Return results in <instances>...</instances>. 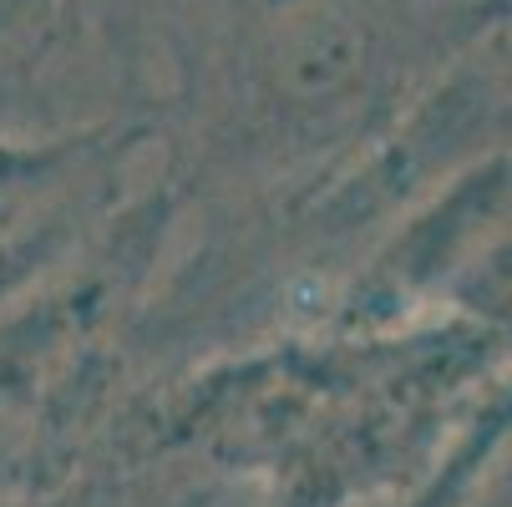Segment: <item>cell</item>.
Here are the masks:
<instances>
[{"label":"cell","mask_w":512,"mask_h":507,"mask_svg":"<svg viewBox=\"0 0 512 507\" xmlns=\"http://www.w3.org/2000/svg\"><path fill=\"white\" fill-rule=\"evenodd\" d=\"M467 320L512 345V142L436 188L330 320Z\"/></svg>","instance_id":"5"},{"label":"cell","mask_w":512,"mask_h":507,"mask_svg":"<svg viewBox=\"0 0 512 507\" xmlns=\"http://www.w3.org/2000/svg\"><path fill=\"white\" fill-rule=\"evenodd\" d=\"M142 117L77 0H0V132L36 137Z\"/></svg>","instance_id":"6"},{"label":"cell","mask_w":512,"mask_h":507,"mask_svg":"<svg viewBox=\"0 0 512 507\" xmlns=\"http://www.w3.org/2000/svg\"><path fill=\"white\" fill-rule=\"evenodd\" d=\"M512 406V345L467 320H320L148 381L112 442L254 502L391 507Z\"/></svg>","instance_id":"1"},{"label":"cell","mask_w":512,"mask_h":507,"mask_svg":"<svg viewBox=\"0 0 512 507\" xmlns=\"http://www.w3.org/2000/svg\"><path fill=\"white\" fill-rule=\"evenodd\" d=\"M502 21V0H183L153 56L158 178L239 208L371 148Z\"/></svg>","instance_id":"2"},{"label":"cell","mask_w":512,"mask_h":507,"mask_svg":"<svg viewBox=\"0 0 512 507\" xmlns=\"http://www.w3.org/2000/svg\"><path fill=\"white\" fill-rule=\"evenodd\" d=\"M153 173V117L36 137L0 132V315L77 264Z\"/></svg>","instance_id":"4"},{"label":"cell","mask_w":512,"mask_h":507,"mask_svg":"<svg viewBox=\"0 0 512 507\" xmlns=\"http://www.w3.org/2000/svg\"><path fill=\"white\" fill-rule=\"evenodd\" d=\"M249 507H295V502H249Z\"/></svg>","instance_id":"10"},{"label":"cell","mask_w":512,"mask_h":507,"mask_svg":"<svg viewBox=\"0 0 512 507\" xmlns=\"http://www.w3.org/2000/svg\"><path fill=\"white\" fill-rule=\"evenodd\" d=\"M183 0H77V11L87 16V26L97 31V41L107 46V56L117 61L122 82L132 92V102L148 112L153 107V56H158V36L173 21V11Z\"/></svg>","instance_id":"8"},{"label":"cell","mask_w":512,"mask_h":507,"mask_svg":"<svg viewBox=\"0 0 512 507\" xmlns=\"http://www.w3.org/2000/svg\"><path fill=\"white\" fill-rule=\"evenodd\" d=\"M502 21L512 26V0H502Z\"/></svg>","instance_id":"9"},{"label":"cell","mask_w":512,"mask_h":507,"mask_svg":"<svg viewBox=\"0 0 512 507\" xmlns=\"http://www.w3.org/2000/svg\"><path fill=\"white\" fill-rule=\"evenodd\" d=\"M239 487L218 482L213 472L137 447H107L92 467H82L71 482L41 497L0 502V507H249Z\"/></svg>","instance_id":"7"},{"label":"cell","mask_w":512,"mask_h":507,"mask_svg":"<svg viewBox=\"0 0 512 507\" xmlns=\"http://www.w3.org/2000/svg\"><path fill=\"white\" fill-rule=\"evenodd\" d=\"M173 229L178 203L153 173L77 264L0 315V502L56 492L112 447L148 386L137 320Z\"/></svg>","instance_id":"3"}]
</instances>
